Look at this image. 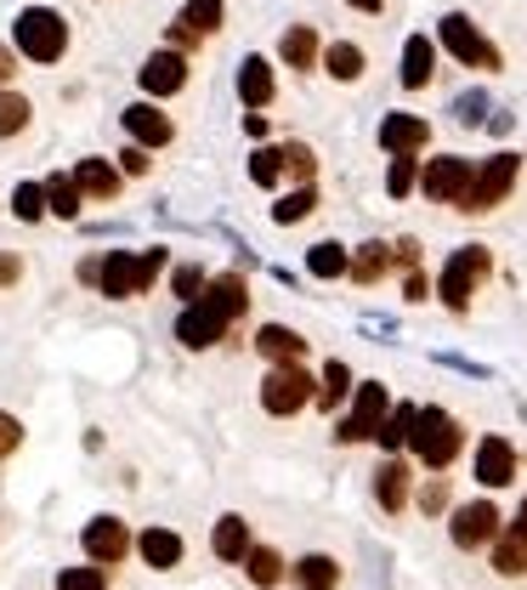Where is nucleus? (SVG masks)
Segmentation results:
<instances>
[{"mask_svg":"<svg viewBox=\"0 0 527 590\" xmlns=\"http://www.w3.org/2000/svg\"><path fill=\"white\" fill-rule=\"evenodd\" d=\"M12 35H18V52H23L28 63H57L62 52H69V23H62V12H51V7L18 12Z\"/></svg>","mask_w":527,"mask_h":590,"instance_id":"1","label":"nucleus"},{"mask_svg":"<svg viewBox=\"0 0 527 590\" xmlns=\"http://www.w3.org/2000/svg\"><path fill=\"white\" fill-rule=\"evenodd\" d=\"M459 443H466V432H459V420H454L448 409H420V415H414L409 449L420 454V466L443 472V466L454 461V454H459Z\"/></svg>","mask_w":527,"mask_h":590,"instance_id":"2","label":"nucleus"},{"mask_svg":"<svg viewBox=\"0 0 527 590\" xmlns=\"http://www.w3.org/2000/svg\"><path fill=\"white\" fill-rule=\"evenodd\" d=\"M164 268V250H142V256H130V250H108L103 261V273H96V290L114 295V302H125V295H142Z\"/></svg>","mask_w":527,"mask_h":590,"instance_id":"3","label":"nucleus"},{"mask_svg":"<svg viewBox=\"0 0 527 590\" xmlns=\"http://www.w3.org/2000/svg\"><path fill=\"white\" fill-rule=\"evenodd\" d=\"M482 279H488V250H482V245H459V250H454V256L443 261V279H437V295H443V307L466 313Z\"/></svg>","mask_w":527,"mask_h":590,"instance_id":"4","label":"nucleus"},{"mask_svg":"<svg viewBox=\"0 0 527 590\" xmlns=\"http://www.w3.org/2000/svg\"><path fill=\"white\" fill-rule=\"evenodd\" d=\"M437 41H443L448 57L466 63V69H500V46L482 41V29H477L466 12H448V18L437 23Z\"/></svg>","mask_w":527,"mask_h":590,"instance_id":"5","label":"nucleus"},{"mask_svg":"<svg viewBox=\"0 0 527 590\" xmlns=\"http://www.w3.org/2000/svg\"><path fill=\"white\" fill-rule=\"evenodd\" d=\"M386 415H391V392L380 381H364V386H357V398H352V409H346V420L335 426V438L341 443H364V438H375L386 426Z\"/></svg>","mask_w":527,"mask_h":590,"instance_id":"6","label":"nucleus"},{"mask_svg":"<svg viewBox=\"0 0 527 590\" xmlns=\"http://www.w3.org/2000/svg\"><path fill=\"white\" fill-rule=\"evenodd\" d=\"M516 171H522V159L516 154H493L477 166V182L466 193V205L459 211H493V205H505V193L516 188Z\"/></svg>","mask_w":527,"mask_h":590,"instance_id":"7","label":"nucleus"},{"mask_svg":"<svg viewBox=\"0 0 527 590\" xmlns=\"http://www.w3.org/2000/svg\"><path fill=\"white\" fill-rule=\"evenodd\" d=\"M312 404V375L301 364H278L267 381H261V409L267 415H295Z\"/></svg>","mask_w":527,"mask_h":590,"instance_id":"8","label":"nucleus"},{"mask_svg":"<svg viewBox=\"0 0 527 590\" xmlns=\"http://www.w3.org/2000/svg\"><path fill=\"white\" fill-rule=\"evenodd\" d=\"M471 182H477V166H471V159H459V154L432 159V166H425V177H420V188L432 193L437 205H466Z\"/></svg>","mask_w":527,"mask_h":590,"instance_id":"9","label":"nucleus"},{"mask_svg":"<svg viewBox=\"0 0 527 590\" xmlns=\"http://www.w3.org/2000/svg\"><path fill=\"white\" fill-rule=\"evenodd\" d=\"M448 534H454V545H459V551H482V545L500 540V511H493L488 500H471V506H459V511H454Z\"/></svg>","mask_w":527,"mask_h":590,"instance_id":"10","label":"nucleus"},{"mask_svg":"<svg viewBox=\"0 0 527 590\" xmlns=\"http://www.w3.org/2000/svg\"><path fill=\"white\" fill-rule=\"evenodd\" d=\"M221 336H227V318L205 302V295H199V302H187V313L176 318V341H182V347H193V352L216 347Z\"/></svg>","mask_w":527,"mask_h":590,"instance_id":"11","label":"nucleus"},{"mask_svg":"<svg viewBox=\"0 0 527 590\" xmlns=\"http://www.w3.org/2000/svg\"><path fill=\"white\" fill-rule=\"evenodd\" d=\"M125 551H130V529L119 517H91L85 522V556L91 563L114 568V563H125Z\"/></svg>","mask_w":527,"mask_h":590,"instance_id":"12","label":"nucleus"},{"mask_svg":"<svg viewBox=\"0 0 527 590\" xmlns=\"http://www.w3.org/2000/svg\"><path fill=\"white\" fill-rule=\"evenodd\" d=\"M142 91L148 97H176L182 86H187V57L182 52H153L148 63H142Z\"/></svg>","mask_w":527,"mask_h":590,"instance_id":"13","label":"nucleus"},{"mask_svg":"<svg viewBox=\"0 0 527 590\" xmlns=\"http://www.w3.org/2000/svg\"><path fill=\"white\" fill-rule=\"evenodd\" d=\"M477 483L482 488H511L516 483V449L505 438H482L477 443Z\"/></svg>","mask_w":527,"mask_h":590,"instance_id":"14","label":"nucleus"},{"mask_svg":"<svg viewBox=\"0 0 527 590\" xmlns=\"http://www.w3.org/2000/svg\"><path fill=\"white\" fill-rule=\"evenodd\" d=\"M425 143H432V125H425L420 114H386L380 120V148L398 159V154H420Z\"/></svg>","mask_w":527,"mask_h":590,"instance_id":"15","label":"nucleus"},{"mask_svg":"<svg viewBox=\"0 0 527 590\" xmlns=\"http://www.w3.org/2000/svg\"><path fill=\"white\" fill-rule=\"evenodd\" d=\"M119 120H125V131H130V137H137V148H164V143L176 137L171 114H159L153 103H130Z\"/></svg>","mask_w":527,"mask_h":590,"instance_id":"16","label":"nucleus"},{"mask_svg":"<svg viewBox=\"0 0 527 590\" xmlns=\"http://www.w3.org/2000/svg\"><path fill=\"white\" fill-rule=\"evenodd\" d=\"M239 97H244V109H267L273 103V63L267 57H244L239 63Z\"/></svg>","mask_w":527,"mask_h":590,"instance_id":"17","label":"nucleus"},{"mask_svg":"<svg viewBox=\"0 0 527 590\" xmlns=\"http://www.w3.org/2000/svg\"><path fill=\"white\" fill-rule=\"evenodd\" d=\"M255 352L273 358V364H301L307 341L295 336V330H284V324H261V330H255Z\"/></svg>","mask_w":527,"mask_h":590,"instance_id":"18","label":"nucleus"},{"mask_svg":"<svg viewBox=\"0 0 527 590\" xmlns=\"http://www.w3.org/2000/svg\"><path fill=\"white\" fill-rule=\"evenodd\" d=\"M493 568H500L505 579H516V574H527V522L516 517L511 529L493 540Z\"/></svg>","mask_w":527,"mask_h":590,"instance_id":"19","label":"nucleus"},{"mask_svg":"<svg viewBox=\"0 0 527 590\" xmlns=\"http://www.w3.org/2000/svg\"><path fill=\"white\" fill-rule=\"evenodd\" d=\"M205 302L233 324V318H244V307H250V290H244V279L239 273H221V279H210L205 284Z\"/></svg>","mask_w":527,"mask_h":590,"instance_id":"20","label":"nucleus"},{"mask_svg":"<svg viewBox=\"0 0 527 590\" xmlns=\"http://www.w3.org/2000/svg\"><path fill=\"white\" fill-rule=\"evenodd\" d=\"M375 500H380V511H403V500H409V466L391 461V454H386V466L375 472Z\"/></svg>","mask_w":527,"mask_h":590,"instance_id":"21","label":"nucleus"},{"mask_svg":"<svg viewBox=\"0 0 527 590\" xmlns=\"http://www.w3.org/2000/svg\"><path fill=\"white\" fill-rule=\"evenodd\" d=\"M210 545H216V556H221V563H244V556L255 551V545H250V522H244V517H221Z\"/></svg>","mask_w":527,"mask_h":590,"instance_id":"22","label":"nucleus"},{"mask_svg":"<svg viewBox=\"0 0 527 590\" xmlns=\"http://www.w3.org/2000/svg\"><path fill=\"white\" fill-rule=\"evenodd\" d=\"M75 182H80V193H91V200H114L119 193V171L108 166V159H80Z\"/></svg>","mask_w":527,"mask_h":590,"instance_id":"23","label":"nucleus"},{"mask_svg":"<svg viewBox=\"0 0 527 590\" xmlns=\"http://www.w3.org/2000/svg\"><path fill=\"white\" fill-rule=\"evenodd\" d=\"M137 551H142L148 568H176V563H182V534H171V529H148V534L137 540Z\"/></svg>","mask_w":527,"mask_h":590,"instance_id":"24","label":"nucleus"},{"mask_svg":"<svg viewBox=\"0 0 527 590\" xmlns=\"http://www.w3.org/2000/svg\"><path fill=\"white\" fill-rule=\"evenodd\" d=\"M307 273H312V279H346V273H352V250H341L335 239L312 245V250H307Z\"/></svg>","mask_w":527,"mask_h":590,"instance_id":"25","label":"nucleus"},{"mask_svg":"<svg viewBox=\"0 0 527 590\" xmlns=\"http://www.w3.org/2000/svg\"><path fill=\"white\" fill-rule=\"evenodd\" d=\"M295 585H301V590H335L341 585V563H335V556H323V551H312V556H301V568H295Z\"/></svg>","mask_w":527,"mask_h":590,"instance_id":"26","label":"nucleus"},{"mask_svg":"<svg viewBox=\"0 0 527 590\" xmlns=\"http://www.w3.org/2000/svg\"><path fill=\"white\" fill-rule=\"evenodd\" d=\"M432 63H437L432 41H425V35H409V46H403V86L420 91L425 80H432Z\"/></svg>","mask_w":527,"mask_h":590,"instance_id":"27","label":"nucleus"},{"mask_svg":"<svg viewBox=\"0 0 527 590\" xmlns=\"http://www.w3.org/2000/svg\"><path fill=\"white\" fill-rule=\"evenodd\" d=\"M386 268H391V245H375V239H369V245L352 250V279H357V284H380Z\"/></svg>","mask_w":527,"mask_h":590,"instance_id":"28","label":"nucleus"},{"mask_svg":"<svg viewBox=\"0 0 527 590\" xmlns=\"http://www.w3.org/2000/svg\"><path fill=\"white\" fill-rule=\"evenodd\" d=\"M414 415H420L414 404H398V409L386 415V426H380V432H375V443H380L386 454H398V449L409 443V432H414Z\"/></svg>","mask_w":527,"mask_h":590,"instance_id":"29","label":"nucleus"},{"mask_svg":"<svg viewBox=\"0 0 527 590\" xmlns=\"http://www.w3.org/2000/svg\"><path fill=\"white\" fill-rule=\"evenodd\" d=\"M312 211H318V188H312V182H301L295 193H284V200L273 205V222H278V227H289V222H307Z\"/></svg>","mask_w":527,"mask_h":590,"instance_id":"30","label":"nucleus"},{"mask_svg":"<svg viewBox=\"0 0 527 590\" xmlns=\"http://www.w3.org/2000/svg\"><path fill=\"white\" fill-rule=\"evenodd\" d=\"M80 200H85V193H80L75 177H51V182H46V205H51V216L75 222V216H80Z\"/></svg>","mask_w":527,"mask_h":590,"instance_id":"31","label":"nucleus"},{"mask_svg":"<svg viewBox=\"0 0 527 590\" xmlns=\"http://www.w3.org/2000/svg\"><path fill=\"white\" fill-rule=\"evenodd\" d=\"M323 69L335 75V80H357L364 75V46H352V41H335L323 52Z\"/></svg>","mask_w":527,"mask_h":590,"instance_id":"32","label":"nucleus"},{"mask_svg":"<svg viewBox=\"0 0 527 590\" xmlns=\"http://www.w3.org/2000/svg\"><path fill=\"white\" fill-rule=\"evenodd\" d=\"M284 63H289V69H312V63H318V35H312V29L301 23V29H289V35H284Z\"/></svg>","mask_w":527,"mask_h":590,"instance_id":"33","label":"nucleus"},{"mask_svg":"<svg viewBox=\"0 0 527 590\" xmlns=\"http://www.w3.org/2000/svg\"><path fill=\"white\" fill-rule=\"evenodd\" d=\"M244 574H250L261 590H267V585H278V579H284V556H278V551H267V545H255V551L244 556Z\"/></svg>","mask_w":527,"mask_h":590,"instance_id":"34","label":"nucleus"},{"mask_svg":"<svg viewBox=\"0 0 527 590\" xmlns=\"http://www.w3.org/2000/svg\"><path fill=\"white\" fill-rule=\"evenodd\" d=\"M182 29H193V35H216V29H221V0H187Z\"/></svg>","mask_w":527,"mask_h":590,"instance_id":"35","label":"nucleus"},{"mask_svg":"<svg viewBox=\"0 0 527 590\" xmlns=\"http://www.w3.org/2000/svg\"><path fill=\"white\" fill-rule=\"evenodd\" d=\"M346 392H352V370H346L341 358H335V364L323 370V392H318V409H341V398H346Z\"/></svg>","mask_w":527,"mask_h":590,"instance_id":"36","label":"nucleus"},{"mask_svg":"<svg viewBox=\"0 0 527 590\" xmlns=\"http://www.w3.org/2000/svg\"><path fill=\"white\" fill-rule=\"evenodd\" d=\"M12 211L23 216V222H41L51 205H46V182H18V193H12Z\"/></svg>","mask_w":527,"mask_h":590,"instance_id":"37","label":"nucleus"},{"mask_svg":"<svg viewBox=\"0 0 527 590\" xmlns=\"http://www.w3.org/2000/svg\"><path fill=\"white\" fill-rule=\"evenodd\" d=\"M284 177V148H255V159H250V182L255 188H273Z\"/></svg>","mask_w":527,"mask_h":590,"instance_id":"38","label":"nucleus"},{"mask_svg":"<svg viewBox=\"0 0 527 590\" xmlns=\"http://www.w3.org/2000/svg\"><path fill=\"white\" fill-rule=\"evenodd\" d=\"M23 125H28V97L0 91V137H18Z\"/></svg>","mask_w":527,"mask_h":590,"instance_id":"39","label":"nucleus"},{"mask_svg":"<svg viewBox=\"0 0 527 590\" xmlns=\"http://www.w3.org/2000/svg\"><path fill=\"white\" fill-rule=\"evenodd\" d=\"M414 154H398L391 159V171H386V188H391V200H403V193H414Z\"/></svg>","mask_w":527,"mask_h":590,"instance_id":"40","label":"nucleus"},{"mask_svg":"<svg viewBox=\"0 0 527 590\" xmlns=\"http://www.w3.org/2000/svg\"><path fill=\"white\" fill-rule=\"evenodd\" d=\"M57 590H108V579H103V568H62Z\"/></svg>","mask_w":527,"mask_h":590,"instance_id":"41","label":"nucleus"},{"mask_svg":"<svg viewBox=\"0 0 527 590\" xmlns=\"http://www.w3.org/2000/svg\"><path fill=\"white\" fill-rule=\"evenodd\" d=\"M284 171H289V177H301V182H312V171H318V154H312L307 143H289V148H284Z\"/></svg>","mask_w":527,"mask_h":590,"instance_id":"42","label":"nucleus"},{"mask_svg":"<svg viewBox=\"0 0 527 590\" xmlns=\"http://www.w3.org/2000/svg\"><path fill=\"white\" fill-rule=\"evenodd\" d=\"M482 114H488V97H482V91H466V97L454 103V120H459V125H482Z\"/></svg>","mask_w":527,"mask_h":590,"instance_id":"43","label":"nucleus"},{"mask_svg":"<svg viewBox=\"0 0 527 590\" xmlns=\"http://www.w3.org/2000/svg\"><path fill=\"white\" fill-rule=\"evenodd\" d=\"M176 295H182V302H199V295H205V273L199 268H176Z\"/></svg>","mask_w":527,"mask_h":590,"instance_id":"44","label":"nucleus"},{"mask_svg":"<svg viewBox=\"0 0 527 590\" xmlns=\"http://www.w3.org/2000/svg\"><path fill=\"white\" fill-rule=\"evenodd\" d=\"M420 506H425V511L437 517V511L448 506V483H443V477H432V483H425V495H420Z\"/></svg>","mask_w":527,"mask_h":590,"instance_id":"45","label":"nucleus"},{"mask_svg":"<svg viewBox=\"0 0 527 590\" xmlns=\"http://www.w3.org/2000/svg\"><path fill=\"white\" fill-rule=\"evenodd\" d=\"M23 443V426L12 420V415H0V461H7V454Z\"/></svg>","mask_w":527,"mask_h":590,"instance_id":"46","label":"nucleus"},{"mask_svg":"<svg viewBox=\"0 0 527 590\" xmlns=\"http://www.w3.org/2000/svg\"><path fill=\"white\" fill-rule=\"evenodd\" d=\"M23 279V261L12 256V250H0V290H7V284H18Z\"/></svg>","mask_w":527,"mask_h":590,"instance_id":"47","label":"nucleus"},{"mask_svg":"<svg viewBox=\"0 0 527 590\" xmlns=\"http://www.w3.org/2000/svg\"><path fill=\"white\" fill-rule=\"evenodd\" d=\"M391 261H398V268H420V245H414V239H398V250H391Z\"/></svg>","mask_w":527,"mask_h":590,"instance_id":"48","label":"nucleus"},{"mask_svg":"<svg viewBox=\"0 0 527 590\" xmlns=\"http://www.w3.org/2000/svg\"><path fill=\"white\" fill-rule=\"evenodd\" d=\"M119 159H125V171H130V177H142V171H148V148H125Z\"/></svg>","mask_w":527,"mask_h":590,"instance_id":"49","label":"nucleus"},{"mask_svg":"<svg viewBox=\"0 0 527 590\" xmlns=\"http://www.w3.org/2000/svg\"><path fill=\"white\" fill-rule=\"evenodd\" d=\"M403 295H409V302H425V279L409 273V279H403Z\"/></svg>","mask_w":527,"mask_h":590,"instance_id":"50","label":"nucleus"},{"mask_svg":"<svg viewBox=\"0 0 527 590\" xmlns=\"http://www.w3.org/2000/svg\"><path fill=\"white\" fill-rule=\"evenodd\" d=\"M244 131H250V137H267V120H261V114L250 109V114H244Z\"/></svg>","mask_w":527,"mask_h":590,"instance_id":"51","label":"nucleus"},{"mask_svg":"<svg viewBox=\"0 0 527 590\" xmlns=\"http://www.w3.org/2000/svg\"><path fill=\"white\" fill-rule=\"evenodd\" d=\"M12 75H18V57H12V52H0V86H7Z\"/></svg>","mask_w":527,"mask_h":590,"instance_id":"52","label":"nucleus"},{"mask_svg":"<svg viewBox=\"0 0 527 590\" xmlns=\"http://www.w3.org/2000/svg\"><path fill=\"white\" fill-rule=\"evenodd\" d=\"M346 7H357V12H380L386 0H346Z\"/></svg>","mask_w":527,"mask_h":590,"instance_id":"53","label":"nucleus"},{"mask_svg":"<svg viewBox=\"0 0 527 590\" xmlns=\"http://www.w3.org/2000/svg\"><path fill=\"white\" fill-rule=\"evenodd\" d=\"M522 522H527V500H522Z\"/></svg>","mask_w":527,"mask_h":590,"instance_id":"54","label":"nucleus"}]
</instances>
